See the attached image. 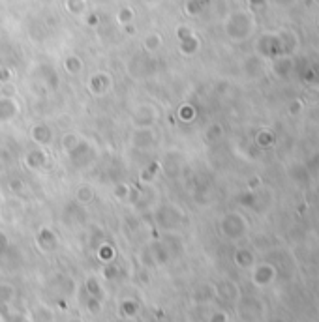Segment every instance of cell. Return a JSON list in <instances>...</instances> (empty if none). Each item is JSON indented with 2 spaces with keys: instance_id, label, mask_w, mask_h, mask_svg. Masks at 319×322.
Segmentation results:
<instances>
[{
  "instance_id": "obj_1",
  "label": "cell",
  "mask_w": 319,
  "mask_h": 322,
  "mask_svg": "<svg viewBox=\"0 0 319 322\" xmlns=\"http://www.w3.org/2000/svg\"><path fill=\"white\" fill-rule=\"evenodd\" d=\"M17 113V107L11 100H0V120H11Z\"/></svg>"
},
{
  "instance_id": "obj_2",
  "label": "cell",
  "mask_w": 319,
  "mask_h": 322,
  "mask_svg": "<svg viewBox=\"0 0 319 322\" xmlns=\"http://www.w3.org/2000/svg\"><path fill=\"white\" fill-rule=\"evenodd\" d=\"M32 135H34V139H36L38 143H41V145H45V143L51 141V130H49L47 126H36L34 131H32Z\"/></svg>"
}]
</instances>
